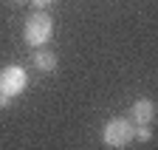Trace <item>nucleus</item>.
I'll return each instance as SVG.
<instances>
[{"label":"nucleus","mask_w":158,"mask_h":150,"mask_svg":"<svg viewBox=\"0 0 158 150\" xmlns=\"http://www.w3.org/2000/svg\"><path fill=\"white\" fill-rule=\"evenodd\" d=\"M54 34V20L45 14V11H34L28 20H26V28H23V37L26 43L34 45V48H43Z\"/></svg>","instance_id":"obj_1"},{"label":"nucleus","mask_w":158,"mask_h":150,"mask_svg":"<svg viewBox=\"0 0 158 150\" xmlns=\"http://www.w3.org/2000/svg\"><path fill=\"white\" fill-rule=\"evenodd\" d=\"M133 122L130 119H110L105 127H102V142L113 150H122L133 142Z\"/></svg>","instance_id":"obj_2"},{"label":"nucleus","mask_w":158,"mask_h":150,"mask_svg":"<svg viewBox=\"0 0 158 150\" xmlns=\"http://www.w3.org/2000/svg\"><path fill=\"white\" fill-rule=\"evenodd\" d=\"M26 85H28L26 68H20V65H6L3 71H0V93H3L6 99L17 96V93H23Z\"/></svg>","instance_id":"obj_3"},{"label":"nucleus","mask_w":158,"mask_h":150,"mask_svg":"<svg viewBox=\"0 0 158 150\" xmlns=\"http://www.w3.org/2000/svg\"><path fill=\"white\" fill-rule=\"evenodd\" d=\"M130 114H133V122L135 125H150L152 116H155V105H152V99H138Z\"/></svg>","instance_id":"obj_4"},{"label":"nucleus","mask_w":158,"mask_h":150,"mask_svg":"<svg viewBox=\"0 0 158 150\" xmlns=\"http://www.w3.org/2000/svg\"><path fill=\"white\" fill-rule=\"evenodd\" d=\"M34 65H37L40 71H54V68H56V57H54L51 51H43V48H40V51L34 54Z\"/></svg>","instance_id":"obj_5"},{"label":"nucleus","mask_w":158,"mask_h":150,"mask_svg":"<svg viewBox=\"0 0 158 150\" xmlns=\"http://www.w3.org/2000/svg\"><path fill=\"white\" fill-rule=\"evenodd\" d=\"M31 3H34V9H37V11H43V9L51 3V0H31Z\"/></svg>","instance_id":"obj_6"},{"label":"nucleus","mask_w":158,"mask_h":150,"mask_svg":"<svg viewBox=\"0 0 158 150\" xmlns=\"http://www.w3.org/2000/svg\"><path fill=\"white\" fill-rule=\"evenodd\" d=\"M0 105H6V96H3V93H0Z\"/></svg>","instance_id":"obj_7"},{"label":"nucleus","mask_w":158,"mask_h":150,"mask_svg":"<svg viewBox=\"0 0 158 150\" xmlns=\"http://www.w3.org/2000/svg\"><path fill=\"white\" fill-rule=\"evenodd\" d=\"M9 3H23V0H9Z\"/></svg>","instance_id":"obj_8"}]
</instances>
